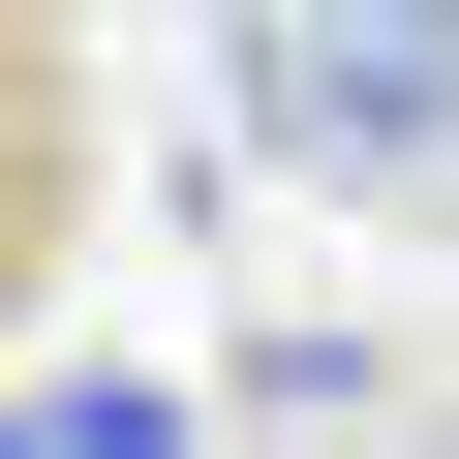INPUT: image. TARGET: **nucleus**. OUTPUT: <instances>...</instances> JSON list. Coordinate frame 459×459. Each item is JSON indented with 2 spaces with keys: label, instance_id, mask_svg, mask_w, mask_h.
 <instances>
[{
  "label": "nucleus",
  "instance_id": "f03ea898",
  "mask_svg": "<svg viewBox=\"0 0 459 459\" xmlns=\"http://www.w3.org/2000/svg\"><path fill=\"white\" fill-rule=\"evenodd\" d=\"M214 398H153V368H92V398H31V459H184Z\"/></svg>",
  "mask_w": 459,
  "mask_h": 459
},
{
  "label": "nucleus",
  "instance_id": "f257e3e1",
  "mask_svg": "<svg viewBox=\"0 0 459 459\" xmlns=\"http://www.w3.org/2000/svg\"><path fill=\"white\" fill-rule=\"evenodd\" d=\"M214 153H276V184H459V31H398V0H246V31H214Z\"/></svg>",
  "mask_w": 459,
  "mask_h": 459
}]
</instances>
